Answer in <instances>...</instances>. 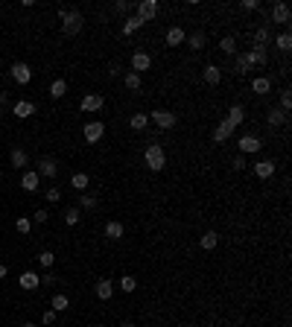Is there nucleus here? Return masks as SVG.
<instances>
[{
  "mask_svg": "<svg viewBox=\"0 0 292 327\" xmlns=\"http://www.w3.org/2000/svg\"><path fill=\"white\" fill-rule=\"evenodd\" d=\"M143 161H146V167H149L152 173H161V170L167 167L164 146H161V143H149V146H146V152H143Z\"/></svg>",
  "mask_w": 292,
  "mask_h": 327,
  "instance_id": "f257e3e1",
  "label": "nucleus"
},
{
  "mask_svg": "<svg viewBox=\"0 0 292 327\" xmlns=\"http://www.w3.org/2000/svg\"><path fill=\"white\" fill-rule=\"evenodd\" d=\"M82 23H85V18L79 9H62V32L65 35H76L82 29Z\"/></svg>",
  "mask_w": 292,
  "mask_h": 327,
  "instance_id": "f03ea898",
  "label": "nucleus"
},
{
  "mask_svg": "<svg viewBox=\"0 0 292 327\" xmlns=\"http://www.w3.org/2000/svg\"><path fill=\"white\" fill-rule=\"evenodd\" d=\"M149 120L155 123L158 129H176V123H179V117L173 111H164V109H155L149 114Z\"/></svg>",
  "mask_w": 292,
  "mask_h": 327,
  "instance_id": "7ed1b4c3",
  "label": "nucleus"
},
{
  "mask_svg": "<svg viewBox=\"0 0 292 327\" xmlns=\"http://www.w3.org/2000/svg\"><path fill=\"white\" fill-rule=\"evenodd\" d=\"M135 15L143 23L152 21V18L158 15V0H137V3H135Z\"/></svg>",
  "mask_w": 292,
  "mask_h": 327,
  "instance_id": "20e7f679",
  "label": "nucleus"
},
{
  "mask_svg": "<svg viewBox=\"0 0 292 327\" xmlns=\"http://www.w3.org/2000/svg\"><path fill=\"white\" fill-rule=\"evenodd\" d=\"M237 146H240V155H254V152H260V149H263V140H260L257 134H251V131H248V134L240 137V143H237Z\"/></svg>",
  "mask_w": 292,
  "mask_h": 327,
  "instance_id": "39448f33",
  "label": "nucleus"
},
{
  "mask_svg": "<svg viewBox=\"0 0 292 327\" xmlns=\"http://www.w3.org/2000/svg\"><path fill=\"white\" fill-rule=\"evenodd\" d=\"M290 18H292V12H290V6L287 3H275L269 9V21L272 23H281V26H287L290 23Z\"/></svg>",
  "mask_w": 292,
  "mask_h": 327,
  "instance_id": "423d86ee",
  "label": "nucleus"
},
{
  "mask_svg": "<svg viewBox=\"0 0 292 327\" xmlns=\"http://www.w3.org/2000/svg\"><path fill=\"white\" fill-rule=\"evenodd\" d=\"M82 134H85L88 143H97V140L105 134V123H102V120H91V123H85V131H82Z\"/></svg>",
  "mask_w": 292,
  "mask_h": 327,
  "instance_id": "0eeeda50",
  "label": "nucleus"
},
{
  "mask_svg": "<svg viewBox=\"0 0 292 327\" xmlns=\"http://www.w3.org/2000/svg\"><path fill=\"white\" fill-rule=\"evenodd\" d=\"M35 173L44 175V178H56V175H59V161L50 158V155H44V158L38 161V170H35Z\"/></svg>",
  "mask_w": 292,
  "mask_h": 327,
  "instance_id": "6e6552de",
  "label": "nucleus"
},
{
  "mask_svg": "<svg viewBox=\"0 0 292 327\" xmlns=\"http://www.w3.org/2000/svg\"><path fill=\"white\" fill-rule=\"evenodd\" d=\"M12 79L18 82V85H29V79H32V70L26 62H15L12 65Z\"/></svg>",
  "mask_w": 292,
  "mask_h": 327,
  "instance_id": "1a4fd4ad",
  "label": "nucleus"
},
{
  "mask_svg": "<svg viewBox=\"0 0 292 327\" xmlns=\"http://www.w3.org/2000/svg\"><path fill=\"white\" fill-rule=\"evenodd\" d=\"M102 106H105V100H102L99 94H85L82 103H79V109L85 111V114H88V111H99Z\"/></svg>",
  "mask_w": 292,
  "mask_h": 327,
  "instance_id": "9d476101",
  "label": "nucleus"
},
{
  "mask_svg": "<svg viewBox=\"0 0 292 327\" xmlns=\"http://www.w3.org/2000/svg\"><path fill=\"white\" fill-rule=\"evenodd\" d=\"M149 67H152V56L143 53V50H137L135 56H132V70H135V73H143V70H149Z\"/></svg>",
  "mask_w": 292,
  "mask_h": 327,
  "instance_id": "9b49d317",
  "label": "nucleus"
},
{
  "mask_svg": "<svg viewBox=\"0 0 292 327\" xmlns=\"http://www.w3.org/2000/svg\"><path fill=\"white\" fill-rule=\"evenodd\" d=\"M38 184H41V175L35 173V170H26V173L21 175V187L26 190V193H35Z\"/></svg>",
  "mask_w": 292,
  "mask_h": 327,
  "instance_id": "f8f14e48",
  "label": "nucleus"
},
{
  "mask_svg": "<svg viewBox=\"0 0 292 327\" xmlns=\"http://www.w3.org/2000/svg\"><path fill=\"white\" fill-rule=\"evenodd\" d=\"M18 286L26 289V292H32V289L41 286V275H35V272H23L21 278H18Z\"/></svg>",
  "mask_w": 292,
  "mask_h": 327,
  "instance_id": "ddd939ff",
  "label": "nucleus"
},
{
  "mask_svg": "<svg viewBox=\"0 0 292 327\" xmlns=\"http://www.w3.org/2000/svg\"><path fill=\"white\" fill-rule=\"evenodd\" d=\"M246 56H248V62H251V67H263L266 62H269V53H266L263 47H251Z\"/></svg>",
  "mask_w": 292,
  "mask_h": 327,
  "instance_id": "4468645a",
  "label": "nucleus"
},
{
  "mask_svg": "<svg viewBox=\"0 0 292 327\" xmlns=\"http://www.w3.org/2000/svg\"><path fill=\"white\" fill-rule=\"evenodd\" d=\"M184 41H187V32L181 26H170L167 29V47H181Z\"/></svg>",
  "mask_w": 292,
  "mask_h": 327,
  "instance_id": "2eb2a0df",
  "label": "nucleus"
},
{
  "mask_svg": "<svg viewBox=\"0 0 292 327\" xmlns=\"http://www.w3.org/2000/svg\"><path fill=\"white\" fill-rule=\"evenodd\" d=\"M234 137V126L228 123V120H222L219 126H216V131H213V143H225V140H231Z\"/></svg>",
  "mask_w": 292,
  "mask_h": 327,
  "instance_id": "dca6fc26",
  "label": "nucleus"
},
{
  "mask_svg": "<svg viewBox=\"0 0 292 327\" xmlns=\"http://www.w3.org/2000/svg\"><path fill=\"white\" fill-rule=\"evenodd\" d=\"M12 114H15V117H32V114H35V103H29V100H18V103H15V106H12Z\"/></svg>",
  "mask_w": 292,
  "mask_h": 327,
  "instance_id": "f3484780",
  "label": "nucleus"
},
{
  "mask_svg": "<svg viewBox=\"0 0 292 327\" xmlns=\"http://www.w3.org/2000/svg\"><path fill=\"white\" fill-rule=\"evenodd\" d=\"M254 175H257V178H269V175H275V161H272V158L257 161V164H254Z\"/></svg>",
  "mask_w": 292,
  "mask_h": 327,
  "instance_id": "a211bd4d",
  "label": "nucleus"
},
{
  "mask_svg": "<svg viewBox=\"0 0 292 327\" xmlns=\"http://www.w3.org/2000/svg\"><path fill=\"white\" fill-rule=\"evenodd\" d=\"M111 295H114V284L111 281H105V278L97 281V298H99V301H111Z\"/></svg>",
  "mask_w": 292,
  "mask_h": 327,
  "instance_id": "6ab92c4d",
  "label": "nucleus"
},
{
  "mask_svg": "<svg viewBox=\"0 0 292 327\" xmlns=\"http://www.w3.org/2000/svg\"><path fill=\"white\" fill-rule=\"evenodd\" d=\"M251 91H254V94H260V97H263V94H269V91H272V79H269V76H254V79H251Z\"/></svg>",
  "mask_w": 292,
  "mask_h": 327,
  "instance_id": "aec40b11",
  "label": "nucleus"
},
{
  "mask_svg": "<svg viewBox=\"0 0 292 327\" xmlns=\"http://www.w3.org/2000/svg\"><path fill=\"white\" fill-rule=\"evenodd\" d=\"M225 120H228V123H231V126L237 129V126H240V123L246 120V109H243V106H231V109H228V117H225Z\"/></svg>",
  "mask_w": 292,
  "mask_h": 327,
  "instance_id": "412c9836",
  "label": "nucleus"
},
{
  "mask_svg": "<svg viewBox=\"0 0 292 327\" xmlns=\"http://www.w3.org/2000/svg\"><path fill=\"white\" fill-rule=\"evenodd\" d=\"M204 82L207 85H219V79H222V67H216V65H207L204 67Z\"/></svg>",
  "mask_w": 292,
  "mask_h": 327,
  "instance_id": "4be33fe9",
  "label": "nucleus"
},
{
  "mask_svg": "<svg viewBox=\"0 0 292 327\" xmlns=\"http://www.w3.org/2000/svg\"><path fill=\"white\" fill-rule=\"evenodd\" d=\"M199 245H202L204 251H213V248L219 245V234H216V231H204L202 240H199Z\"/></svg>",
  "mask_w": 292,
  "mask_h": 327,
  "instance_id": "5701e85b",
  "label": "nucleus"
},
{
  "mask_svg": "<svg viewBox=\"0 0 292 327\" xmlns=\"http://www.w3.org/2000/svg\"><path fill=\"white\" fill-rule=\"evenodd\" d=\"M140 26H143V21H140L137 15H129V18L123 21V29H120V32H123V35H135Z\"/></svg>",
  "mask_w": 292,
  "mask_h": 327,
  "instance_id": "b1692460",
  "label": "nucleus"
},
{
  "mask_svg": "<svg viewBox=\"0 0 292 327\" xmlns=\"http://www.w3.org/2000/svg\"><path fill=\"white\" fill-rule=\"evenodd\" d=\"M204 44H207V35H204L202 29H196L193 35H187V47L190 50H204Z\"/></svg>",
  "mask_w": 292,
  "mask_h": 327,
  "instance_id": "393cba45",
  "label": "nucleus"
},
{
  "mask_svg": "<svg viewBox=\"0 0 292 327\" xmlns=\"http://www.w3.org/2000/svg\"><path fill=\"white\" fill-rule=\"evenodd\" d=\"M70 187L79 190V193H85L88 190V173H73L70 175Z\"/></svg>",
  "mask_w": 292,
  "mask_h": 327,
  "instance_id": "a878e982",
  "label": "nucleus"
},
{
  "mask_svg": "<svg viewBox=\"0 0 292 327\" xmlns=\"http://www.w3.org/2000/svg\"><path fill=\"white\" fill-rule=\"evenodd\" d=\"M248 70H251V62H248L246 53H237V62H234V73L237 76H246Z\"/></svg>",
  "mask_w": 292,
  "mask_h": 327,
  "instance_id": "bb28decb",
  "label": "nucleus"
},
{
  "mask_svg": "<svg viewBox=\"0 0 292 327\" xmlns=\"http://www.w3.org/2000/svg\"><path fill=\"white\" fill-rule=\"evenodd\" d=\"M26 164H29V155H26V149H21V146H18V149H12V167H15V170H23Z\"/></svg>",
  "mask_w": 292,
  "mask_h": 327,
  "instance_id": "cd10ccee",
  "label": "nucleus"
},
{
  "mask_svg": "<svg viewBox=\"0 0 292 327\" xmlns=\"http://www.w3.org/2000/svg\"><path fill=\"white\" fill-rule=\"evenodd\" d=\"M269 41H272L269 26H257V32H254V47H263V50H266V44Z\"/></svg>",
  "mask_w": 292,
  "mask_h": 327,
  "instance_id": "c85d7f7f",
  "label": "nucleus"
},
{
  "mask_svg": "<svg viewBox=\"0 0 292 327\" xmlns=\"http://www.w3.org/2000/svg\"><path fill=\"white\" fill-rule=\"evenodd\" d=\"M266 123H269L272 129H275V126H284V123H287V114H284L281 109H269V114H266Z\"/></svg>",
  "mask_w": 292,
  "mask_h": 327,
  "instance_id": "c756f323",
  "label": "nucleus"
},
{
  "mask_svg": "<svg viewBox=\"0 0 292 327\" xmlns=\"http://www.w3.org/2000/svg\"><path fill=\"white\" fill-rule=\"evenodd\" d=\"M146 123H149V114H143V111H137L135 117H129V126H132L135 131H143Z\"/></svg>",
  "mask_w": 292,
  "mask_h": 327,
  "instance_id": "7c9ffc66",
  "label": "nucleus"
},
{
  "mask_svg": "<svg viewBox=\"0 0 292 327\" xmlns=\"http://www.w3.org/2000/svg\"><path fill=\"white\" fill-rule=\"evenodd\" d=\"M68 307H70V301H68V295H62V292L50 298V310H56V313H65Z\"/></svg>",
  "mask_w": 292,
  "mask_h": 327,
  "instance_id": "2f4dec72",
  "label": "nucleus"
},
{
  "mask_svg": "<svg viewBox=\"0 0 292 327\" xmlns=\"http://www.w3.org/2000/svg\"><path fill=\"white\" fill-rule=\"evenodd\" d=\"M65 94H68V82H65V79H56V82L50 85V97H53V100H62Z\"/></svg>",
  "mask_w": 292,
  "mask_h": 327,
  "instance_id": "473e14b6",
  "label": "nucleus"
},
{
  "mask_svg": "<svg viewBox=\"0 0 292 327\" xmlns=\"http://www.w3.org/2000/svg\"><path fill=\"white\" fill-rule=\"evenodd\" d=\"M105 237H108V240H120V237H123V225H120L117 219H111V222L105 225Z\"/></svg>",
  "mask_w": 292,
  "mask_h": 327,
  "instance_id": "72a5a7b5",
  "label": "nucleus"
},
{
  "mask_svg": "<svg viewBox=\"0 0 292 327\" xmlns=\"http://www.w3.org/2000/svg\"><path fill=\"white\" fill-rule=\"evenodd\" d=\"M275 44H278V50H281V53H290V50H292V35H290V32H281V35L275 38Z\"/></svg>",
  "mask_w": 292,
  "mask_h": 327,
  "instance_id": "f704fd0d",
  "label": "nucleus"
},
{
  "mask_svg": "<svg viewBox=\"0 0 292 327\" xmlns=\"http://www.w3.org/2000/svg\"><path fill=\"white\" fill-rule=\"evenodd\" d=\"M219 50H222L225 56H237V41L231 35H225L222 41H219Z\"/></svg>",
  "mask_w": 292,
  "mask_h": 327,
  "instance_id": "c9c22d12",
  "label": "nucleus"
},
{
  "mask_svg": "<svg viewBox=\"0 0 292 327\" xmlns=\"http://www.w3.org/2000/svg\"><path fill=\"white\" fill-rule=\"evenodd\" d=\"M123 82H126V88H129V91H137V88H140V73L129 70V73L123 76Z\"/></svg>",
  "mask_w": 292,
  "mask_h": 327,
  "instance_id": "e433bc0d",
  "label": "nucleus"
},
{
  "mask_svg": "<svg viewBox=\"0 0 292 327\" xmlns=\"http://www.w3.org/2000/svg\"><path fill=\"white\" fill-rule=\"evenodd\" d=\"M290 109H292V91L290 88H284V91H281V111L290 114Z\"/></svg>",
  "mask_w": 292,
  "mask_h": 327,
  "instance_id": "4c0bfd02",
  "label": "nucleus"
},
{
  "mask_svg": "<svg viewBox=\"0 0 292 327\" xmlns=\"http://www.w3.org/2000/svg\"><path fill=\"white\" fill-rule=\"evenodd\" d=\"M114 12H117V15H129V12H135V3H129V0H117V3H114Z\"/></svg>",
  "mask_w": 292,
  "mask_h": 327,
  "instance_id": "58836bf2",
  "label": "nucleus"
},
{
  "mask_svg": "<svg viewBox=\"0 0 292 327\" xmlns=\"http://www.w3.org/2000/svg\"><path fill=\"white\" fill-rule=\"evenodd\" d=\"M135 286H137V281L132 275H123V278H120V289H123V292H135Z\"/></svg>",
  "mask_w": 292,
  "mask_h": 327,
  "instance_id": "ea45409f",
  "label": "nucleus"
},
{
  "mask_svg": "<svg viewBox=\"0 0 292 327\" xmlns=\"http://www.w3.org/2000/svg\"><path fill=\"white\" fill-rule=\"evenodd\" d=\"M79 208H85V211L97 208V196H91V193H82V196H79Z\"/></svg>",
  "mask_w": 292,
  "mask_h": 327,
  "instance_id": "a19ab883",
  "label": "nucleus"
},
{
  "mask_svg": "<svg viewBox=\"0 0 292 327\" xmlns=\"http://www.w3.org/2000/svg\"><path fill=\"white\" fill-rule=\"evenodd\" d=\"M79 217H82V214H79V208L65 211V222H68V225H79Z\"/></svg>",
  "mask_w": 292,
  "mask_h": 327,
  "instance_id": "79ce46f5",
  "label": "nucleus"
},
{
  "mask_svg": "<svg viewBox=\"0 0 292 327\" xmlns=\"http://www.w3.org/2000/svg\"><path fill=\"white\" fill-rule=\"evenodd\" d=\"M38 263H41L44 269H50V266L56 263V254H53V251H41V254H38Z\"/></svg>",
  "mask_w": 292,
  "mask_h": 327,
  "instance_id": "37998d69",
  "label": "nucleus"
},
{
  "mask_svg": "<svg viewBox=\"0 0 292 327\" xmlns=\"http://www.w3.org/2000/svg\"><path fill=\"white\" fill-rule=\"evenodd\" d=\"M15 228H18V234H29V228H32V222L26 217H18V222H15Z\"/></svg>",
  "mask_w": 292,
  "mask_h": 327,
  "instance_id": "c03bdc74",
  "label": "nucleus"
},
{
  "mask_svg": "<svg viewBox=\"0 0 292 327\" xmlns=\"http://www.w3.org/2000/svg\"><path fill=\"white\" fill-rule=\"evenodd\" d=\"M62 199V190L59 187H47V202H59Z\"/></svg>",
  "mask_w": 292,
  "mask_h": 327,
  "instance_id": "a18cd8bd",
  "label": "nucleus"
},
{
  "mask_svg": "<svg viewBox=\"0 0 292 327\" xmlns=\"http://www.w3.org/2000/svg\"><path fill=\"white\" fill-rule=\"evenodd\" d=\"M240 6H243L246 12H254V9H260V0H243Z\"/></svg>",
  "mask_w": 292,
  "mask_h": 327,
  "instance_id": "49530a36",
  "label": "nucleus"
},
{
  "mask_svg": "<svg viewBox=\"0 0 292 327\" xmlns=\"http://www.w3.org/2000/svg\"><path fill=\"white\" fill-rule=\"evenodd\" d=\"M41 322H44V325H53V322H56V310H44V313H41Z\"/></svg>",
  "mask_w": 292,
  "mask_h": 327,
  "instance_id": "de8ad7c7",
  "label": "nucleus"
},
{
  "mask_svg": "<svg viewBox=\"0 0 292 327\" xmlns=\"http://www.w3.org/2000/svg\"><path fill=\"white\" fill-rule=\"evenodd\" d=\"M41 284H44V286H53V284H59V278H56L53 272H47V275H41Z\"/></svg>",
  "mask_w": 292,
  "mask_h": 327,
  "instance_id": "09e8293b",
  "label": "nucleus"
},
{
  "mask_svg": "<svg viewBox=\"0 0 292 327\" xmlns=\"http://www.w3.org/2000/svg\"><path fill=\"white\" fill-rule=\"evenodd\" d=\"M231 167H234V170H246V158H243V155H237V158L231 161Z\"/></svg>",
  "mask_w": 292,
  "mask_h": 327,
  "instance_id": "8fccbe9b",
  "label": "nucleus"
},
{
  "mask_svg": "<svg viewBox=\"0 0 292 327\" xmlns=\"http://www.w3.org/2000/svg\"><path fill=\"white\" fill-rule=\"evenodd\" d=\"M47 217H50L47 211H35V214H32V219H35V222H47Z\"/></svg>",
  "mask_w": 292,
  "mask_h": 327,
  "instance_id": "3c124183",
  "label": "nucleus"
},
{
  "mask_svg": "<svg viewBox=\"0 0 292 327\" xmlns=\"http://www.w3.org/2000/svg\"><path fill=\"white\" fill-rule=\"evenodd\" d=\"M0 278H6V266L3 263H0Z\"/></svg>",
  "mask_w": 292,
  "mask_h": 327,
  "instance_id": "603ef678",
  "label": "nucleus"
},
{
  "mask_svg": "<svg viewBox=\"0 0 292 327\" xmlns=\"http://www.w3.org/2000/svg\"><path fill=\"white\" fill-rule=\"evenodd\" d=\"M21 327H35V325H29V322H23V325Z\"/></svg>",
  "mask_w": 292,
  "mask_h": 327,
  "instance_id": "864d4df0",
  "label": "nucleus"
},
{
  "mask_svg": "<svg viewBox=\"0 0 292 327\" xmlns=\"http://www.w3.org/2000/svg\"><path fill=\"white\" fill-rule=\"evenodd\" d=\"M120 327H135V325H129V322H126V325H120Z\"/></svg>",
  "mask_w": 292,
  "mask_h": 327,
  "instance_id": "5fc2aeb1",
  "label": "nucleus"
},
{
  "mask_svg": "<svg viewBox=\"0 0 292 327\" xmlns=\"http://www.w3.org/2000/svg\"><path fill=\"white\" fill-rule=\"evenodd\" d=\"M97 327H108V325H97Z\"/></svg>",
  "mask_w": 292,
  "mask_h": 327,
  "instance_id": "6e6d98bb",
  "label": "nucleus"
}]
</instances>
